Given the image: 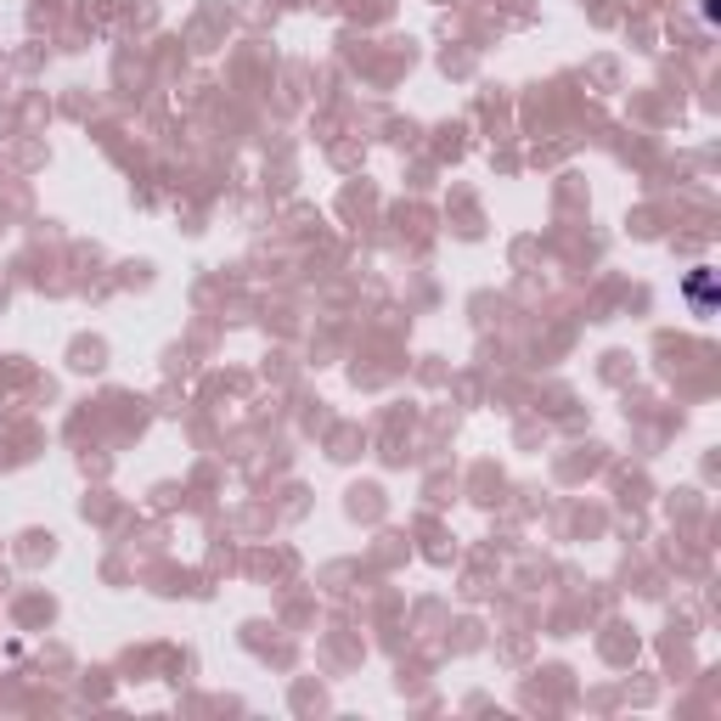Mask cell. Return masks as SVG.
I'll return each instance as SVG.
<instances>
[{
	"label": "cell",
	"instance_id": "cell-1",
	"mask_svg": "<svg viewBox=\"0 0 721 721\" xmlns=\"http://www.w3.org/2000/svg\"><path fill=\"white\" fill-rule=\"evenodd\" d=\"M688 299H693L699 316H710V270H693L688 277Z\"/></svg>",
	"mask_w": 721,
	"mask_h": 721
}]
</instances>
